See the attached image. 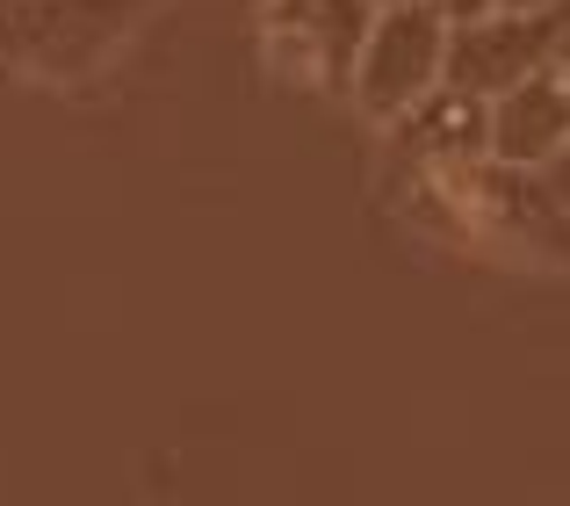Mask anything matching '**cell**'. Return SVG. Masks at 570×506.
<instances>
[{"label": "cell", "instance_id": "3957f363", "mask_svg": "<svg viewBox=\"0 0 570 506\" xmlns=\"http://www.w3.org/2000/svg\"><path fill=\"white\" fill-rule=\"evenodd\" d=\"M368 14H376V0H267L261 43L275 58V72H289L304 87H325V95H347Z\"/></svg>", "mask_w": 570, "mask_h": 506}, {"label": "cell", "instance_id": "277c9868", "mask_svg": "<svg viewBox=\"0 0 570 506\" xmlns=\"http://www.w3.org/2000/svg\"><path fill=\"white\" fill-rule=\"evenodd\" d=\"M563 145H570V80H563V58L484 101V159L520 167V174H542Z\"/></svg>", "mask_w": 570, "mask_h": 506}, {"label": "cell", "instance_id": "7a4b0ae2", "mask_svg": "<svg viewBox=\"0 0 570 506\" xmlns=\"http://www.w3.org/2000/svg\"><path fill=\"white\" fill-rule=\"evenodd\" d=\"M563 37H570V8H549V14H520V8H491L476 22H448V87L491 101L505 95L513 80L557 66L563 58Z\"/></svg>", "mask_w": 570, "mask_h": 506}, {"label": "cell", "instance_id": "6da1fadb", "mask_svg": "<svg viewBox=\"0 0 570 506\" xmlns=\"http://www.w3.org/2000/svg\"><path fill=\"white\" fill-rule=\"evenodd\" d=\"M448 72V14L433 0H383L368 14V37L354 51V80H347V101L368 116V124H397L412 116L419 101L441 87Z\"/></svg>", "mask_w": 570, "mask_h": 506}, {"label": "cell", "instance_id": "9c48e42d", "mask_svg": "<svg viewBox=\"0 0 570 506\" xmlns=\"http://www.w3.org/2000/svg\"><path fill=\"white\" fill-rule=\"evenodd\" d=\"M563 8H570V0H563Z\"/></svg>", "mask_w": 570, "mask_h": 506}, {"label": "cell", "instance_id": "8992f818", "mask_svg": "<svg viewBox=\"0 0 570 506\" xmlns=\"http://www.w3.org/2000/svg\"><path fill=\"white\" fill-rule=\"evenodd\" d=\"M433 8H441L448 22H476V14H491L499 0H433Z\"/></svg>", "mask_w": 570, "mask_h": 506}, {"label": "cell", "instance_id": "ba28073f", "mask_svg": "<svg viewBox=\"0 0 570 506\" xmlns=\"http://www.w3.org/2000/svg\"><path fill=\"white\" fill-rule=\"evenodd\" d=\"M376 8H383V0H376Z\"/></svg>", "mask_w": 570, "mask_h": 506}, {"label": "cell", "instance_id": "5b68a950", "mask_svg": "<svg viewBox=\"0 0 570 506\" xmlns=\"http://www.w3.org/2000/svg\"><path fill=\"white\" fill-rule=\"evenodd\" d=\"M542 188H549V203H557V211L570 217V145H563V153L542 167Z\"/></svg>", "mask_w": 570, "mask_h": 506}, {"label": "cell", "instance_id": "52a82bcc", "mask_svg": "<svg viewBox=\"0 0 570 506\" xmlns=\"http://www.w3.org/2000/svg\"><path fill=\"white\" fill-rule=\"evenodd\" d=\"M499 8H520V14H549V8H563V0H499Z\"/></svg>", "mask_w": 570, "mask_h": 506}]
</instances>
